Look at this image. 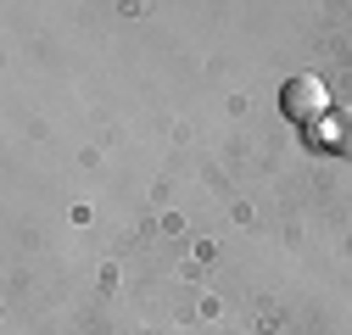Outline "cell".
I'll return each mask as SVG.
<instances>
[{
	"mask_svg": "<svg viewBox=\"0 0 352 335\" xmlns=\"http://www.w3.org/2000/svg\"><path fill=\"white\" fill-rule=\"evenodd\" d=\"M280 112L296 123V129H319V123L330 117V90H324V78H314V73L285 78V90H280Z\"/></svg>",
	"mask_w": 352,
	"mask_h": 335,
	"instance_id": "cell-1",
	"label": "cell"
},
{
	"mask_svg": "<svg viewBox=\"0 0 352 335\" xmlns=\"http://www.w3.org/2000/svg\"><path fill=\"white\" fill-rule=\"evenodd\" d=\"M330 146H336V151H352V106L330 117Z\"/></svg>",
	"mask_w": 352,
	"mask_h": 335,
	"instance_id": "cell-2",
	"label": "cell"
}]
</instances>
